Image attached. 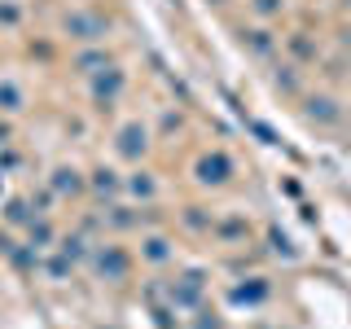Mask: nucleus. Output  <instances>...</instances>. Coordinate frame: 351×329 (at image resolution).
<instances>
[{
  "mask_svg": "<svg viewBox=\"0 0 351 329\" xmlns=\"http://www.w3.org/2000/svg\"><path fill=\"white\" fill-rule=\"evenodd\" d=\"M66 31H71L75 40H101L106 36V22L97 14H71L66 18Z\"/></svg>",
  "mask_w": 351,
  "mask_h": 329,
  "instance_id": "2",
  "label": "nucleus"
},
{
  "mask_svg": "<svg viewBox=\"0 0 351 329\" xmlns=\"http://www.w3.org/2000/svg\"><path fill=\"white\" fill-rule=\"evenodd\" d=\"M145 259H154V263L167 259V241H162V237H149V241H145Z\"/></svg>",
  "mask_w": 351,
  "mask_h": 329,
  "instance_id": "8",
  "label": "nucleus"
},
{
  "mask_svg": "<svg viewBox=\"0 0 351 329\" xmlns=\"http://www.w3.org/2000/svg\"><path fill=\"white\" fill-rule=\"evenodd\" d=\"M255 9L268 18V14H277V9H281V0H255Z\"/></svg>",
  "mask_w": 351,
  "mask_h": 329,
  "instance_id": "10",
  "label": "nucleus"
},
{
  "mask_svg": "<svg viewBox=\"0 0 351 329\" xmlns=\"http://www.w3.org/2000/svg\"><path fill=\"white\" fill-rule=\"evenodd\" d=\"M128 189H132V193H154V180H145V171H136V175L128 180Z\"/></svg>",
  "mask_w": 351,
  "mask_h": 329,
  "instance_id": "9",
  "label": "nucleus"
},
{
  "mask_svg": "<svg viewBox=\"0 0 351 329\" xmlns=\"http://www.w3.org/2000/svg\"><path fill=\"white\" fill-rule=\"evenodd\" d=\"M22 106H27V97H22V88L5 80V84H0V110H9V114H18Z\"/></svg>",
  "mask_w": 351,
  "mask_h": 329,
  "instance_id": "5",
  "label": "nucleus"
},
{
  "mask_svg": "<svg viewBox=\"0 0 351 329\" xmlns=\"http://www.w3.org/2000/svg\"><path fill=\"white\" fill-rule=\"evenodd\" d=\"M53 189H58V193H80V171L62 167L58 175H53Z\"/></svg>",
  "mask_w": 351,
  "mask_h": 329,
  "instance_id": "6",
  "label": "nucleus"
},
{
  "mask_svg": "<svg viewBox=\"0 0 351 329\" xmlns=\"http://www.w3.org/2000/svg\"><path fill=\"white\" fill-rule=\"evenodd\" d=\"M9 136H14V127H9V123H0V145H9Z\"/></svg>",
  "mask_w": 351,
  "mask_h": 329,
  "instance_id": "11",
  "label": "nucleus"
},
{
  "mask_svg": "<svg viewBox=\"0 0 351 329\" xmlns=\"http://www.w3.org/2000/svg\"><path fill=\"white\" fill-rule=\"evenodd\" d=\"M97 268H101V272H110V277H123V272H128V259L119 255L114 246H106L101 255H97Z\"/></svg>",
  "mask_w": 351,
  "mask_h": 329,
  "instance_id": "4",
  "label": "nucleus"
},
{
  "mask_svg": "<svg viewBox=\"0 0 351 329\" xmlns=\"http://www.w3.org/2000/svg\"><path fill=\"white\" fill-rule=\"evenodd\" d=\"M93 189H97V193H114V189H119L114 171H93Z\"/></svg>",
  "mask_w": 351,
  "mask_h": 329,
  "instance_id": "7",
  "label": "nucleus"
},
{
  "mask_svg": "<svg viewBox=\"0 0 351 329\" xmlns=\"http://www.w3.org/2000/svg\"><path fill=\"white\" fill-rule=\"evenodd\" d=\"M149 149V132L141 127V123H132L119 132V154H128V158H141V154Z\"/></svg>",
  "mask_w": 351,
  "mask_h": 329,
  "instance_id": "3",
  "label": "nucleus"
},
{
  "mask_svg": "<svg viewBox=\"0 0 351 329\" xmlns=\"http://www.w3.org/2000/svg\"><path fill=\"white\" fill-rule=\"evenodd\" d=\"M228 175H233V162H228V154H206V158H197V180L202 184H224Z\"/></svg>",
  "mask_w": 351,
  "mask_h": 329,
  "instance_id": "1",
  "label": "nucleus"
}]
</instances>
